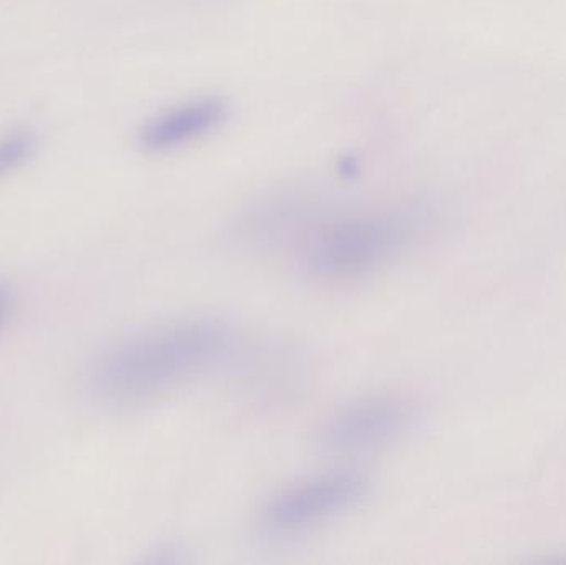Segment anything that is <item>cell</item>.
Masks as SVG:
<instances>
[{"label": "cell", "instance_id": "obj_1", "mask_svg": "<svg viewBox=\"0 0 566 565\" xmlns=\"http://www.w3.org/2000/svg\"><path fill=\"white\" fill-rule=\"evenodd\" d=\"M228 325L209 318L175 322L136 335L103 355L92 390L109 407H135L221 365L235 348Z\"/></svg>", "mask_w": 566, "mask_h": 565}, {"label": "cell", "instance_id": "obj_2", "mask_svg": "<svg viewBox=\"0 0 566 565\" xmlns=\"http://www.w3.org/2000/svg\"><path fill=\"white\" fill-rule=\"evenodd\" d=\"M426 218L412 209L355 212L316 229L303 249L310 274L348 281L379 271L415 244Z\"/></svg>", "mask_w": 566, "mask_h": 565}, {"label": "cell", "instance_id": "obj_3", "mask_svg": "<svg viewBox=\"0 0 566 565\" xmlns=\"http://www.w3.org/2000/svg\"><path fill=\"white\" fill-rule=\"evenodd\" d=\"M369 490L371 481L358 470L316 474L277 494L262 511L259 524L274 540L298 536L353 510Z\"/></svg>", "mask_w": 566, "mask_h": 565}, {"label": "cell", "instance_id": "obj_4", "mask_svg": "<svg viewBox=\"0 0 566 565\" xmlns=\"http://www.w3.org/2000/svg\"><path fill=\"white\" fill-rule=\"evenodd\" d=\"M416 420V405L396 394L369 395L333 411L318 430L329 453L358 454L401 438Z\"/></svg>", "mask_w": 566, "mask_h": 565}, {"label": "cell", "instance_id": "obj_5", "mask_svg": "<svg viewBox=\"0 0 566 565\" xmlns=\"http://www.w3.org/2000/svg\"><path fill=\"white\" fill-rule=\"evenodd\" d=\"M231 119L228 100L214 93L185 96L156 109L138 129V146L153 156H172L202 145Z\"/></svg>", "mask_w": 566, "mask_h": 565}, {"label": "cell", "instance_id": "obj_6", "mask_svg": "<svg viewBox=\"0 0 566 565\" xmlns=\"http://www.w3.org/2000/svg\"><path fill=\"white\" fill-rule=\"evenodd\" d=\"M36 142L29 132H13L0 138V179L25 165L33 153Z\"/></svg>", "mask_w": 566, "mask_h": 565}, {"label": "cell", "instance_id": "obj_7", "mask_svg": "<svg viewBox=\"0 0 566 565\" xmlns=\"http://www.w3.org/2000/svg\"><path fill=\"white\" fill-rule=\"evenodd\" d=\"M9 294L3 289H0V325L6 321L7 312H9Z\"/></svg>", "mask_w": 566, "mask_h": 565}]
</instances>
